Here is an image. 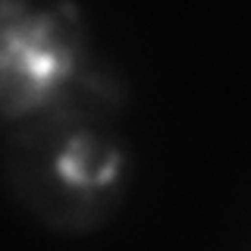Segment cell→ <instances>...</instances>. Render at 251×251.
Instances as JSON below:
<instances>
[{
  "label": "cell",
  "instance_id": "cell-1",
  "mask_svg": "<svg viewBox=\"0 0 251 251\" xmlns=\"http://www.w3.org/2000/svg\"><path fill=\"white\" fill-rule=\"evenodd\" d=\"M120 107V82L98 69L60 107L6 129V185L50 232H94L123 207L132 151Z\"/></svg>",
  "mask_w": 251,
  "mask_h": 251
},
{
  "label": "cell",
  "instance_id": "cell-2",
  "mask_svg": "<svg viewBox=\"0 0 251 251\" xmlns=\"http://www.w3.org/2000/svg\"><path fill=\"white\" fill-rule=\"evenodd\" d=\"M98 69L75 3H0V116L6 129L60 107Z\"/></svg>",
  "mask_w": 251,
  "mask_h": 251
}]
</instances>
